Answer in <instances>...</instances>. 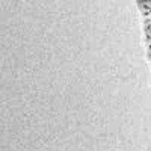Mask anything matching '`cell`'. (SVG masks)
<instances>
[]
</instances>
